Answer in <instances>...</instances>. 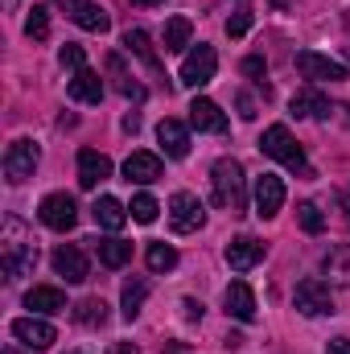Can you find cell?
<instances>
[{
	"instance_id": "obj_46",
	"label": "cell",
	"mask_w": 350,
	"mask_h": 354,
	"mask_svg": "<svg viewBox=\"0 0 350 354\" xmlns=\"http://www.w3.org/2000/svg\"><path fill=\"white\" fill-rule=\"evenodd\" d=\"M342 206H347V223H350V194H342Z\"/></svg>"
},
{
	"instance_id": "obj_6",
	"label": "cell",
	"mask_w": 350,
	"mask_h": 354,
	"mask_svg": "<svg viewBox=\"0 0 350 354\" xmlns=\"http://www.w3.org/2000/svg\"><path fill=\"white\" fill-rule=\"evenodd\" d=\"M214 71H219L214 46H194V50L185 54V62H181V83H185V87H206V83L214 79Z\"/></svg>"
},
{
	"instance_id": "obj_50",
	"label": "cell",
	"mask_w": 350,
	"mask_h": 354,
	"mask_svg": "<svg viewBox=\"0 0 350 354\" xmlns=\"http://www.w3.org/2000/svg\"><path fill=\"white\" fill-rule=\"evenodd\" d=\"M8 4H17V0H8Z\"/></svg>"
},
{
	"instance_id": "obj_1",
	"label": "cell",
	"mask_w": 350,
	"mask_h": 354,
	"mask_svg": "<svg viewBox=\"0 0 350 354\" xmlns=\"http://www.w3.org/2000/svg\"><path fill=\"white\" fill-rule=\"evenodd\" d=\"M210 189H214V202L223 206V210H231V214H243V206H248V198H243V165L239 161H231V157H223V161H214V169H210Z\"/></svg>"
},
{
	"instance_id": "obj_12",
	"label": "cell",
	"mask_w": 350,
	"mask_h": 354,
	"mask_svg": "<svg viewBox=\"0 0 350 354\" xmlns=\"http://www.w3.org/2000/svg\"><path fill=\"white\" fill-rule=\"evenodd\" d=\"M62 8H66V17H71L79 29H87V33H107V25H111V17H107L103 4H95V0H62Z\"/></svg>"
},
{
	"instance_id": "obj_15",
	"label": "cell",
	"mask_w": 350,
	"mask_h": 354,
	"mask_svg": "<svg viewBox=\"0 0 350 354\" xmlns=\"http://www.w3.org/2000/svg\"><path fill=\"white\" fill-rule=\"evenodd\" d=\"M227 264L235 268V272H252V268L264 260V243L260 239H252V235H239V239H231L227 243Z\"/></svg>"
},
{
	"instance_id": "obj_5",
	"label": "cell",
	"mask_w": 350,
	"mask_h": 354,
	"mask_svg": "<svg viewBox=\"0 0 350 354\" xmlns=\"http://www.w3.org/2000/svg\"><path fill=\"white\" fill-rule=\"evenodd\" d=\"M202 223H206V206L194 194L177 189L174 198H169V227H174L177 235H190V231H202Z\"/></svg>"
},
{
	"instance_id": "obj_29",
	"label": "cell",
	"mask_w": 350,
	"mask_h": 354,
	"mask_svg": "<svg viewBox=\"0 0 350 354\" xmlns=\"http://www.w3.org/2000/svg\"><path fill=\"white\" fill-rule=\"evenodd\" d=\"M107 75L116 79V91H120V95H132V99H140V95H145L140 83L124 71V58H120V54H111V58H107Z\"/></svg>"
},
{
	"instance_id": "obj_39",
	"label": "cell",
	"mask_w": 350,
	"mask_h": 354,
	"mask_svg": "<svg viewBox=\"0 0 350 354\" xmlns=\"http://www.w3.org/2000/svg\"><path fill=\"white\" fill-rule=\"evenodd\" d=\"M181 313H185L190 322H202V305H198V301H181Z\"/></svg>"
},
{
	"instance_id": "obj_17",
	"label": "cell",
	"mask_w": 350,
	"mask_h": 354,
	"mask_svg": "<svg viewBox=\"0 0 350 354\" xmlns=\"http://www.w3.org/2000/svg\"><path fill=\"white\" fill-rule=\"evenodd\" d=\"M157 140H161L165 157H174V161H181V157L190 153V128H185L181 120H161V124H157Z\"/></svg>"
},
{
	"instance_id": "obj_2",
	"label": "cell",
	"mask_w": 350,
	"mask_h": 354,
	"mask_svg": "<svg viewBox=\"0 0 350 354\" xmlns=\"http://www.w3.org/2000/svg\"><path fill=\"white\" fill-rule=\"evenodd\" d=\"M260 149H264V157H272V161L288 165L293 174H301L305 181L313 177V169H309V161H305V153H301V145L293 140V132H288L284 124H268V128H264Z\"/></svg>"
},
{
	"instance_id": "obj_3",
	"label": "cell",
	"mask_w": 350,
	"mask_h": 354,
	"mask_svg": "<svg viewBox=\"0 0 350 354\" xmlns=\"http://www.w3.org/2000/svg\"><path fill=\"white\" fill-rule=\"evenodd\" d=\"M293 305H297V313H305V317H326V313H334V292H330V284H326V280L309 276V280H301V284H297Z\"/></svg>"
},
{
	"instance_id": "obj_31",
	"label": "cell",
	"mask_w": 350,
	"mask_h": 354,
	"mask_svg": "<svg viewBox=\"0 0 350 354\" xmlns=\"http://www.w3.org/2000/svg\"><path fill=\"white\" fill-rule=\"evenodd\" d=\"M174 268H177V248L149 243V272H174Z\"/></svg>"
},
{
	"instance_id": "obj_38",
	"label": "cell",
	"mask_w": 350,
	"mask_h": 354,
	"mask_svg": "<svg viewBox=\"0 0 350 354\" xmlns=\"http://www.w3.org/2000/svg\"><path fill=\"white\" fill-rule=\"evenodd\" d=\"M239 115L243 120H256V99L252 95H239Z\"/></svg>"
},
{
	"instance_id": "obj_11",
	"label": "cell",
	"mask_w": 350,
	"mask_h": 354,
	"mask_svg": "<svg viewBox=\"0 0 350 354\" xmlns=\"http://www.w3.org/2000/svg\"><path fill=\"white\" fill-rule=\"evenodd\" d=\"M0 264H4V276H8V280H17V276H33V268H37V248L25 243V239H12V243H4Z\"/></svg>"
},
{
	"instance_id": "obj_37",
	"label": "cell",
	"mask_w": 350,
	"mask_h": 354,
	"mask_svg": "<svg viewBox=\"0 0 350 354\" xmlns=\"http://www.w3.org/2000/svg\"><path fill=\"white\" fill-rule=\"evenodd\" d=\"M243 75L256 79V83L264 87V79H268V62H264V58H243Z\"/></svg>"
},
{
	"instance_id": "obj_44",
	"label": "cell",
	"mask_w": 350,
	"mask_h": 354,
	"mask_svg": "<svg viewBox=\"0 0 350 354\" xmlns=\"http://www.w3.org/2000/svg\"><path fill=\"white\" fill-rule=\"evenodd\" d=\"M243 346V334H227V351H239Z\"/></svg>"
},
{
	"instance_id": "obj_21",
	"label": "cell",
	"mask_w": 350,
	"mask_h": 354,
	"mask_svg": "<svg viewBox=\"0 0 350 354\" xmlns=\"http://www.w3.org/2000/svg\"><path fill=\"white\" fill-rule=\"evenodd\" d=\"M25 309H33V313H62L66 309V292L62 288H50V284H37V288H29L25 292Z\"/></svg>"
},
{
	"instance_id": "obj_4",
	"label": "cell",
	"mask_w": 350,
	"mask_h": 354,
	"mask_svg": "<svg viewBox=\"0 0 350 354\" xmlns=\"http://www.w3.org/2000/svg\"><path fill=\"white\" fill-rule=\"evenodd\" d=\"M297 71H301L305 79H313V83H347L350 79L347 62H334V58H326V54H317V50H301V54H297Z\"/></svg>"
},
{
	"instance_id": "obj_18",
	"label": "cell",
	"mask_w": 350,
	"mask_h": 354,
	"mask_svg": "<svg viewBox=\"0 0 350 354\" xmlns=\"http://www.w3.org/2000/svg\"><path fill=\"white\" fill-rule=\"evenodd\" d=\"M190 124L198 132H227V115L214 99H194L190 103Z\"/></svg>"
},
{
	"instance_id": "obj_48",
	"label": "cell",
	"mask_w": 350,
	"mask_h": 354,
	"mask_svg": "<svg viewBox=\"0 0 350 354\" xmlns=\"http://www.w3.org/2000/svg\"><path fill=\"white\" fill-rule=\"evenodd\" d=\"M347 111H350V107H347ZM347 124H350V115H347Z\"/></svg>"
},
{
	"instance_id": "obj_13",
	"label": "cell",
	"mask_w": 350,
	"mask_h": 354,
	"mask_svg": "<svg viewBox=\"0 0 350 354\" xmlns=\"http://www.w3.org/2000/svg\"><path fill=\"white\" fill-rule=\"evenodd\" d=\"M280 206H284V181L276 174L256 177V214L260 218H276Z\"/></svg>"
},
{
	"instance_id": "obj_14",
	"label": "cell",
	"mask_w": 350,
	"mask_h": 354,
	"mask_svg": "<svg viewBox=\"0 0 350 354\" xmlns=\"http://www.w3.org/2000/svg\"><path fill=\"white\" fill-rule=\"evenodd\" d=\"M223 305H227L231 317H239V322H256V292H252L248 280H231L227 292H223Z\"/></svg>"
},
{
	"instance_id": "obj_33",
	"label": "cell",
	"mask_w": 350,
	"mask_h": 354,
	"mask_svg": "<svg viewBox=\"0 0 350 354\" xmlns=\"http://www.w3.org/2000/svg\"><path fill=\"white\" fill-rule=\"evenodd\" d=\"M25 33L33 41H46V33H50V8L46 4H33V12L25 17Z\"/></svg>"
},
{
	"instance_id": "obj_22",
	"label": "cell",
	"mask_w": 350,
	"mask_h": 354,
	"mask_svg": "<svg viewBox=\"0 0 350 354\" xmlns=\"http://www.w3.org/2000/svg\"><path fill=\"white\" fill-rule=\"evenodd\" d=\"M293 115H309V120H330V99L322 91H297L293 95Z\"/></svg>"
},
{
	"instance_id": "obj_32",
	"label": "cell",
	"mask_w": 350,
	"mask_h": 354,
	"mask_svg": "<svg viewBox=\"0 0 350 354\" xmlns=\"http://www.w3.org/2000/svg\"><path fill=\"white\" fill-rule=\"evenodd\" d=\"M75 322H79V326H103V322H107V305H103L99 297H87V301L75 309Z\"/></svg>"
},
{
	"instance_id": "obj_20",
	"label": "cell",
	"mask_w": 350,
	"mask_h": 354,
	"mask_svg": "<svg viewBox=\"0 0 350 354\" xmlns=\"http://www.w3.org/2000/svg\"><path fill=\"white\" fill-rule=\"evenodd\" d=\"M66 95H71V99H79V103H99V99H103V79H99L91 66H83V71H75V75H71Z\"/></svg>"
},
{
	"instance_id": "obj_26",
	"label": "cell",
	"mask_w": 350,
	"mask_h": 354,
	"mask_svg": "<svg viewBox=\"0 0 350 354\" xmlns=\"http://www.w3.org/2000/svg\"><path fill=\"white\" fill-rule=\"evenodd\" d=\"M145 297H149V280H140V276H136V280H128V284H124V292H120V309H124V317H128V322L140 313Z\"/></svg>"
},
{
	"instance_id": "obj_45",
	"label": "cell",
	"mask_w": 350,
	"mask_h": 354,
	"mask_svg": "<svg viewBox=\"0 0 350 354\" xmlns=\"http://www.w3.org/2000/svg\"><path fill=\"white\" fill-rule=\"evenodd\" d=\"M136 4H145V8H157V4H161V0H136Z\"/></svg>"
},
{
	"instance_id": "obj_23",
	"label": "cell",
	"mask_w": 350,
	"mask_h": 354,
	"mask_svg": "<svg viewBox=\"0 0 350 354\" xmlns=\"http://www.w3.org/2000/svg\"><path fill=\"white\" fill-rule=\"evenodd\" d=\"M91 214H95V223H99L103 231H120V227L128 223V206H124L120 198H99V202L91 206Z\"/></svg>"
},
{
	"instance_id": "obj_27",
	"label": "cell",
	"mask_w": 350,
	"mask_h": 354,
	"mask_svg": "<svg viewBox=\"0 0 350 354\" xmlns=\"http://www.w3.org/2000/svg\"><path fill=\"white\" fill-rule=\"evenodd\" d=\"M326 276L334 280V284H347L350 288V243H342V248H334L330 256H326Z\"/></svg>"
},
{
	"instance_id": "obj_41",
	"label": "cell",
	"mask_w": 350,
	"mask_h": 354,
	"mask_svg": "<svg viewBox=\"0 0 350 354\" xmlns=\"http://www.w3.org/2000/svg\"><path fill=\"white\" fill-rule=\"evenodd\" d=\"M111 354H140L132 342H111Z\"/></svg>"
},
{
	"instance_id": "obj_36",
	"label": "cell",
	"mask_w": 350,
	"mask_h": 354,
	"mask_svg": "<svg viewBox=\"0 0 350 354\" xmlns=\"http://www.w3.org/2000/svg\"><path fill=\"white\" fill-rule=\"evenodd\" d=\"M248 29H252V12H248V8H239V12L227 21V37H243Z\"/></svg>"
},
{
	"instance_id": "obj_7",
	"label": "cell",
	"mask_w": 350,
	"mask_h": 354,
	"mask_svg": "<svg viewBox=\"0 0 350 354\" xmlns=\"http://www.w3.org/2000/svg\"><path fill=\"white\" fill-rule=\"evenodd\" d=\"M37 161H42V153H37V145H33V140H12V145H8V153H4V177H8L12 185H21V181H29V177H33Z\"/></svg>"
},
{
	"instance_id": "obj_8",
	"label": "cell",
	"mask_w": 350,
	"mask_h": 354,
	"mask_svg": "<svg viewBox=\"0 0 350 354\" xmlns=\"http://www.w3.org/2000/svg\"><path fill=\"white\" fill-rule=\"evenodd\" d=\"M37 214H42V223H46L50 231H71V227L79 223V206H75L71 194H50V198H42Z\"/></svg>"
},
{
	"instance_id": "obj_10",
	"label": "cell",
	"mask_w": 350,
	"mask_h": 354,
	"mask_svg": "<svg viewBox=\"0 0 350 354\" xmlns=\"http://www.w3.org/2000/svg\"><path fill=\"white\" fill-rule=\"evenodd\" d=\"M54 272H58L66 284H83L91 276V264L75 243H58V248H54Z\"/></svg>"
},
{
	"instance_id": "obj_28",
	"label": "cell",
	"mask_w": 350,
	"mask_h": 354,
	"mask_svg": "<svg viewBox=\"0 0 350 354\" xmlns=\"http://www.w3.org/2000/svg\"><path fill=\"white\" fill-rule=\"evenodd\" d=\"M124 46H128L136 58H145L153 71H161V58H157V50L149 46V33H145V29H128V33H124Z\"/></svg>"
},
{
	"instance_id": "obj_35",
	"label": "cell",
	"mask_w": 350,
	"mask_h": 354,
	"mask_svg": "<svg viewBox=\"0 0 350 354\" xmlns=\"http://www.w3.org/2000/svg\"><path fill=\"white\" fill-rule=\"evenodd\" d=\"M58 58H62V66H66V71H83V66H87V54H83V46H75V41H66Z\"/></svg>"
},
{
	"instance_id": "obj_19",
	"label": "cell",
	"mask_w": 350,
	"mask_h": 354,
	"mask_svg": "<svg viewBox=\"0 0 350 354\" xmlns=\"http://www.w3.org/2000/svg\"><path fill=\"white\" fill-rule=\"evenodd\" d=\"M111 177V161L103 157V153H95V149H83L79 153V185L83 189H95L99 181H107Z\"/></svg>"
},
{
	"instance_id": "obj_49",
	"label": "cell",
	"mask_w": 350,
	"mask_h": 354,
	"mask_svg": "<svg viewBox=\"0 0 350 354\" xmlns=\"http://www.w3.org/2000/svg\"><path fill=\"white\" fill-rule=\"evenodd\" d=\"M347 58H350V46H347Z\"/></svg>"
},
{
	"instance_id": "obj_25",
	"label": "cell",
	"mask_w": 350,
	"mask_h": 354,
	"mask_svg": "<svg viewBox=\"0 0 350 354\" xmlns=\"http://www.w3.org/2000/svg\"><path fill=\"white\" fill-rule=\"evenodd\" d=\"M190 33H194L190 17H169L165 21V54H181L190 46Z\"/></svg>"
},
{
	"instance_id": "obj_16",
	"label": "cell",
	"mask_w": 350,
	"mask_h": 354,
	"mask_svg": "<svg viewBox=\"0 0 350 354\" xmlns=\"http://www.w3.org/2000/svg\"><path fill=\"white\" fill-rule=\"evenodd\" d=\"M124 181H136V185L161 181V157H157V153H132V157L124 161Z\"/></svg>"
},
{
	"instance_id": "obj_30",
	"label": "cell",
	"mask_w": 350,
	"mask_h": 354,
	"mask_svg": "<svg viewBox=\"0 0 350 354\" xmlns=\"http://www.w3.org/2000/svg\"><path fill=\"white\" fill-rule=\"evenodd\" d=\"M297 223H301V231H309V235H322V231H326V214H322L317 202H301V206H297Z\"/></svg>"
},
{
	"instance_id": "obj_43",
	"label": "cell",
	"mask_w": 350,
	"mask_h": 354,
	"mask_svg": "<svg viewBox=\"0 0 350 354\" xmlns=\"http://www.w3.org/2000/svg\"><path fill=\"white\" fill-rule=\"evenodd\" d=\"M161 351L165 354H185V342H161Z\"/></svg>"
},
{
	"instance_id": "obj_47",
	"label": "cell",
	"mask_w": 350,
	"mask_h": 354,
	"mask_svg": "<svg viewBox=\"0 0 350 354\" xmlns=\"http://www.w3.org/2000/svg\"><path fill=\"white\" fill-rule=\"evenodd\" d=\"M0 354H21V351H17V346H4V351H0Z\"/></svg>"
},
{
	"instance_id": "obj_9",
	"label": "cell",
	"mask_w": 350,
	"mask_h": 354,
	"mask_svg": "<svg viewBox=\"0 0 350 354\" xmlns=\"http://www.w3.org/2000/svg\"><path fill=\"white\" fill-rule=\"evenodd\" d=\"M12 338H17V342H25L29 351H50V346L58 342L54 326H50L46 317H33V313H29V317H17V322H12Z\"/></svg>"
},
{
	"instance_id": "obj_34",
	"label": "cell",
	"mask_w": 350,
	"mask_h": 354,
	"mask_svg": "<svg viewBox=\"0 0 350 354\" xmlns=\"http://www.w3.org/2000/svg\"><path fill=\"white\" fill-rule=\"evenodd\" d=\"M157 210H161V206H157V198H153V194H136V198H132V206H128V214H132L136 223H157Z\"/></svg>"
},
{
	"instance_id": "obj_24",
	"label": "cell",
	"mask_w": 350,
	"mask_h": 354,
	"mask_svg": "<svg viewBox=\"0 0 350 354\" xmlns=\"http://www.w3.org/2000/svg\"><path fill=\"white\" fill-rule=\"evenodd\" d=\"M95 252H99L103 268H124L132 260V243H124V239H95Z\"/></svg>"
},
{
	"instance_id": "obj_42",
	"label": "cell",
	"mask_w": 350,
	"mask_h": 354,
	"mask_svg": "<svg viewBox=\"0 0 350 354\" xmlns=\"http://www.w3.org/2000/svg\"><path fill=\"white\" fill-rule=\"evenodd\" d=\"M136 128H140V115H136V111H132V115H124V132H136Z\"/></svg>"
},
{
	"instance_id": "obj_40",
	"label": "cell",
	"mask_w": 350,
	"mask_h": 354,
	"mask_svg": "<svg viewBox=\"0 0 350 354\" xmlns=\"http://www.w3.org/2000/svg\"><path fill=\"white\" fill-rule=\"evenodd\" d=\"M326 354H350V338H334V342L326 346Z\"/></svg>"
}]
</instances>
